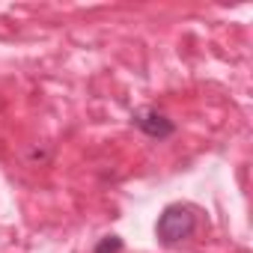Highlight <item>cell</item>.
<instances>
[{
  "label": "cell",
  "instance_id": "obj_1",
  "mask_svg": "<svg viewBox=\"0 0 253 253\" xmlns=\"http://www.w3.org/2000/svg\"><path fill=\"white\" fill-rule=\"evenodd\" d=\"M197 229V214L188 209V206H167L158 217V238L164 244H182L185 238H191Z\"/></svg>",
  "mask_w": 253,
  "mask_h": 253
},
{
  "label": "cell",
  "instance_id": "obj_2",
  "mask_svg": "<svg viewBox=\"0 0 253 253\" xmlns=\"http://www.w3.org/2000/svg\"><path fill=\"white\" fill-rule=\"evenodd\" d=\"M131 122L137 125L146 137H152V140H167V137L176 134V122L167 119V116H164L161 110H155V107H140V110H134V113H131Z\"/></svg>",
  "mask_w": 253,
  "mask_h": 253
},
{
  "label": "cell",
  "instance_id": "obj_3",
  "mask_svg": "<svg viewBox=\"0 0 253 253\" xmlns=\"http://www.w3.org/2000/svg\"><path fill=\"white\" fill-rule=\"evenodd\" d=\"M119 250H122V238L119 235H104L95 244V253H119Z\"/></svg>",
  "mask_w": 253,
  "mask_h": 253
}]
</instances>
